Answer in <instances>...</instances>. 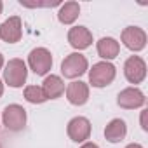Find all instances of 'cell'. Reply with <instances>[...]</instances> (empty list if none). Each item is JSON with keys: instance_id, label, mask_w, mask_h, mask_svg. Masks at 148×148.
<instances>
[{"instance_id": "obj_1", "label": "cell", "mask_w": 148, "mask_h": 148, "mask_svg": "<svg viewBox=\"0 0 148 148\" xmlns=\"http://www.w3.org/2000/svg\"><path fill=\"white\" fill-rule=\"evenodd\" d=\"M113 79H115V66L108 61L92 64V68L89 71V80H91L92 87H106L113 82Z\"/></svg>"}, {"instance_id": "obj_2", "label": "cell", "mask_w": 148, "mask_h": 148, "mask_svg": "<svg viewBox=\"0 0 148 148\" xmlns=\"http://www.w3.org/2000/svg\"><path fill=\"white\" fill-rule=\"evenodd\" d=\"M86 70H87V59H86V56H82L79 52L66 56L61 63V71L66 79H77V77L84 75Z\"/></svg>"}, {"instance_id": "obj_3", "label": "cell", "mask_w": 148, "mask_h": 148, "mask_svg": "<svg viewBox=\"0 0 148 148\" xmlns=\"http://www.w3.org/2000/svg\"><path fill=\"white\" fill-rule=\"evenodd\" d=\"M28 70L23 59H11L4 70V79L11 87H21L26 82Z\"/></svg>"}, {"instance_id": "obj_4", "label": "cell", "mask_w": 148, "mask_h": 148, "mask_svg": "<svg viewBox=\"0 0 148 148\" xmlns=\"http://www.w3.org/2000/svg\"><path fill=\"white\" fill-rule=\"evenodd\" d=\"M2 120L9 131L18 132L26 125V110L19 105H9L2 113Z\"/></svg>"}, {"instance_id": "obj_5", "label": "cell", "mask_w": 148, "mask_h": 148, "mask_svg": "<svg viewBox=\"0 0 148 148\" xmlns=\"http://www.w3.org/2000/svg\"><path fill=\"white\" fill-rule=\"evenodd\" d=\"M28 64L33 70V73H37V75H45V73L51 70V66H52V56H51V52L47 49L37 47V49H33L30 52Z\"/></svg>"}, {"instance_id": "obj_6", "label": "cell", "mask_w": 148, "mask_h": 148, "mask_svg": "<svg viewBox=\"0 0 148 148\" xmlns=\"http://www.w3.org/2000/svg\"><path fill=\"white\" fill-rule=\"evenodd\" d=\"M124 75L131 84H141L146 77V64L139 56H131L124 64Z\"/></svg>"}, {"instance_id": "obj_7", "label": "cell", "mask_w": 148, "mask_h": 148, "mask_svg": "<svg viewBox=\"0 0 148 148\" xmlns=\"http://www.w3.org/2000/svg\"><path fill=\"white\" fill-rule=\"evenodd\" d=\"M68 136L77 143H82V141L89 139V136H91V122L86 117L71 119L68 122Z\"/></svg>"}, {"instance_id": "obj_8", "label": "cell", "mask_w": 148, "mask_h": 148, "mask_svg": "<svg viewBox=\"0 0 148 148\" xmlns=\"http://www.w3.org/2000/svg\"><path fill=\"white\" fill-rule=\"evenodd\" d=\"M122 42L131 51H141L146 45V33L138 26H127L122 32Z\"/></svg>"}, {"instance_id": "obj_9", "label": "cell", "mask_w": 148, "mask_h": 148, "mask_svg": "<svg viewBox=\"0 0 148 148\" xmlns=\"http://www.w3.org/2000/svg\"><path fill=\"white\" fill-rule=\"evenodd\" d=\"M23 35V30H21V19L18 16H12L9 18L7 21H4L0 25V38L4 42H9V44H14V42H19Z\"/></svg>"}, {"instance_id": "obj_10", "label": "cell", "mask_w": 148, "mask_h": 148, "mask_svg": "<svg viewBox=\"0 0 148 148\" xmlns=\"http://www.w3.org/2000/svg\"><path fill=\"white\" fill-rule=\"evenodd\" d=\"M117 103H119V106H122L125 110H134V108H139L145 105V94L136 87H127L119 94Z\"/></svg>"}, {"instance_id": "obj_11", "label": "cell", "mask_w": 148, "mask_h": 148, "mask_svg": "<svg viewBox=\"0 0 148 148\" xmlns=\"http://www.w3.org/2000/svg\"><path fill=\"white\" fill-rule=\"evenodd\" d=\"M66 98L71 105H75V106H82L87 103L89 99V87L86 82H71L68 87H66Z\"/></svg>"}, {"instance_id": "obj_12", "label": "cell", "mask_w": 148, "mask_h": 148, "mask_svg": "<svg viewBox=\"0 0 148 148\" xmlns=\"http://www.w3.org/2000/svg\"><path fill=\"white\" fill-rule=\"evenodd\" d=\"M68 42L75 49H87L92 44V33L86 26H75L68 32Z\"/></svg>"}, {"instance_id": "obj_13", "label": "cell", "mask_w": 148, "mask_h": 148, "mask_svg": "<svg viewBox=\"0 0 148 148\" xmlns=\"http://www.w3.org/2000/svg\"><path fill=\"white\" fill-rule=\"evenodd\" d=\"M125 134H127V125H125V122L120 120V119H113V120L106 125V129H105V138H106L110 143H119V141H122V139L125 138Z\"/></svg>"}, {"instance_id": "obj_14", "label": "cell", "mask_w": 148, "mask_h": 148, "mask_svg": "<svg viewBox=\"0 0 148 148\" xmlns=\"http://www.w3.org/2000/svg\"><path fill=\"white\" fill-rule=\"evenodd\" d=\"M42 89H44L47 99H56L64 92V82L58 75H49V77H45Z\"/></svg>"}, {"instance_id": "obj_15", "label": "cell", "mask_w": 148, "mask_h": 148, "mask_svg": "<svg viewBox=\"0 0 148 148\" xmlns=\"http://www.w3.org/2000/svg\"><path fill=\"white\" fill-rule=\"evenodd\" d=\"M119 51H120V45H119V42H117L115 38H112V37H105V38H101V40L98 42V54H99L103 59H106V61L117 58V56H119Z\"/></svg>"}, {"instance_id": "obj_16", "label": "cell", "mask_w": 148, "mask_h": 148, "mask_svg": "<svg viewBox=\"0 0 148 148\" xmlns=\"http://www.w3.org/2000/svg\"><path fill=\"white\" fill-rule=\"evenodd\" d=\"M80 14V5L77 2H66L64 5H61L59 12H58V19L63 25H71Z\"/></svg>"}, {"instance_id": "obj_17", "label": "cell", "mask_w": 148, "mask_h": 148, "mask_svg": "<svg viewBox=\"0 0 148 148\" xmlns=\"http://www.w3.org/2000/svg\"><path fill=\"white\" fill-rule=\"evenodd\" d=\"M25 99H26L28 103L37 105V103L47 101V96H45V92H44L42 87H38V86H28V87L25 89Z\"/></svg>"}, {"instance_id": "obj_18", "label": "cell", "mask_w": 148, "mask_h": 148, "mask_svg": "<svg viewBox=\"0 0 148 148\" xmlns=\"http://www.w3.org/2000/svg\"><path fill=\"white\" fill-rule=\"evenodd\" d=\"M80 148H99L98 145H94V143H86V145H82Z\"/></svg>"}, {"instance_id": "obj_19", "label": "cell", "mask_w": 148, "mask_h": 148, "mask_svg": "<svg viewBox=\"0 0 148 148\" xmlns=\"http://www.w3.org/2000/svg\"><path fill=\"white\" fill-rule=\"evenodd\" d=\"M125 148H143L141 145H138V143H131V145H127Z\"/></svg>"}, {"instance_id": "obj_20", "label": "cell", "mask_w": 148, "mask_h": 148, "mask_svg": "<svg viewBox=\"0 0 148 148\" xmlns=\"http://www.w3.org/2000/svg\"><path fill=\"white\" fill-rule=\"evenodd\" d=\"M2 94H4V84H2V80H0V98H2Z\"/></svg>"}, {"instance_id": "obj_21", "label": "cell", "mask_w": 148, "mask_h": 148, "mask_svg": "<svg viewBox=\"0 0 148 148\" xmlns=\"http://www.w3.org/2000/svg\"><path fill=\"white\" fill-rule=\"evenodd\" d=\"M2 66H4V56L0 54V70H2Z\"/></svg>"}, {"instance_id": "obj_22", "label": "cell", "mask_w": 148, "mask_h": 148, "mask_svg": "<svg viewBox=\"0 0 148 148\" xmlns=\"http://www.w3.org/2000/svg\"><path fill=\"white\" fill-rule=\"evenodd\" d=\"M2 9H4V4H2V2H0V14H2Z\"/></svg>"}, {"instance_id": "obj_23", "label": "cell", "mask_w": 148, "mask_h": 148, "mask_svg": "<svg viewBox=\"0 0 148 148\" xmlns=\"http://www.w3.org/2000/svg\"><path fill=\"white\" fill-rule=\"evenodd\" d=\"M0 148H2V146H0Z\"/></svg>"}]
</instances>
